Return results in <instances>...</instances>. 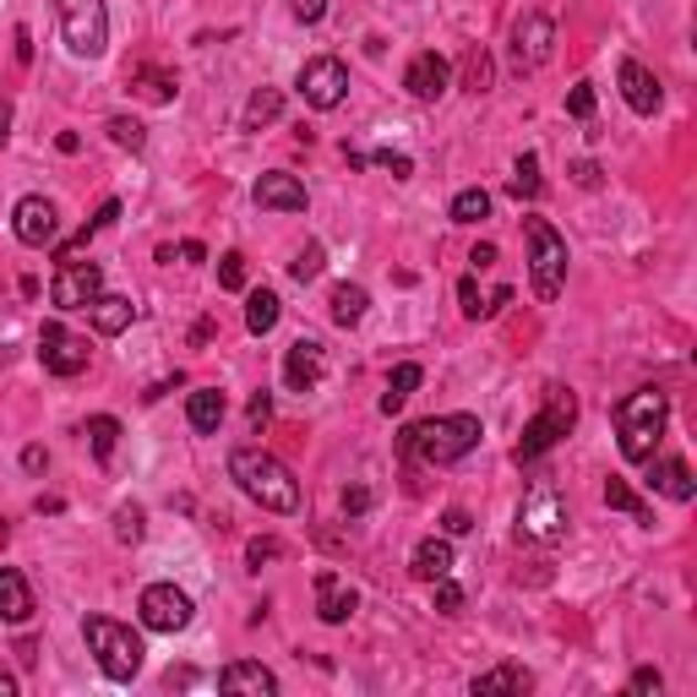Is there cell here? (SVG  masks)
Segmentation results:
<instances>
[{"label": "cell", "mask_w": 697, "mask_h": 697, "mask_svg": "<svg viewBox=\"0 0 697 697\" xmlns=\"http://www.w3.org/2000/svg\"><path fill=\"white\" fill-rule=\"evenodd\" d=\"M246 420H252V431H262V426L273 420V398H267V392H256V398H252V409H246Z\"/></svg>", "instance_id": "48"}, {"label": "cell", "mask_w": 697, "mask_h": 697, "mask_svg": "<svg viewBox=\"0 0 697 697\" xmlns=\"http://www.w3.org/2000/svg\"><path fill=\"white\" fill-rule=\"evenodd\" d=\"M142 534H147V512L136 508V502L115 508V540H121V545H136Z\"/></svg>", "instance_id": "37"}, {"label": "cell", "mask_w": 697, "mask_h": 697, "mask_svg": "<svg viewBox=\"0 0 697 697\" xmlns=\"http://www.w3.org/2000/svg\"><path fill=\"white\" fill-rule=\"evenodd\" d=\"M355 611H360V594H355L332 567H321L317 572V616L327 622V627H344Z\"/></svg>", "instance_id": "18"}, {"label": "cell", "mask_w": 697, "mask_h": 697, "mask_svg": "<svg viewBox=\"0 0 697 697\" xmlns=\"http://www.w3.org/2000/svg\"><path fill=\"white\" fill-rule=\"evenodd\" d=\"M300 99L311 104V110H338L344 99H349V65L338 61V55H317V61L300 65Z\"/></svg>", "instance_id": "10"}, {"label": "cell", "mask_w": 697, "mask_h": 697, "mask_svg": "<svg viewBox=\"0 0 697 697\" xmlns=\"http://www.w3.org/2000/svg\"><path fill=\"white\" fill-rule=\"evenodd\" d=\"M605 508H616V512H633L637 523H643V529H654V508H648V502H643V496H637L633 485H627V480H605Z\"/></svg>", "instance_id": "32"}, {"label": "cell", "mask_w": 697, "mask_h": 697, "mask_svg": "<svg viewBox=\"0 0 697 697\" xmlns=\"http://www.w3.org/2000/svg\"><path fill=\"white\" fill-rule=\"evenodd\" d=\"M136 616H142L147 633H186L196 605H191L186 588H175V583H147L136 594Z\"/></svg>", "instance_id": "8"}, {"label": "cell", "mask_w": 697, "mask_h": 697, "mask_svg": "<svg viewBox=\"0 0 697 697\" xmlns=\"http://www.w3.org/2000/svg\"><path fill=\"white\" fill-rule=\"evenodd\" d=\"M572 426H577V392H572V387H562V381H551V387H545V403H540V414L523 426V437H517V447H512V458H517V463H534V458H545L551 447L567 437Z\"/></svg>", "instance_id": "4"}, {"label": "cell", "mask_w": 697, "mask_h": 697, "mask_svg": "<svg viewBox=\"0 0 697 697\" xmlns=\"http://www.w3.org/2000/svg\"><path fill=\"white\" fill-rule=\"evenodd\" d=\"M480 218H491V191L485 186H469L452 196V224H480Z\"/></svg>", "instance_id": "34"}, {"label": "cell", "mask_w": 697, "mask_h": 697, "mask_svg": "<svg viewBox=\"0 0 697 697\" xmlns=\"http://www.w3.org/2000/svg\"><path fill=\"white\" fill-rule=\"evenodd\" d=\"M131 88L142 93V99H153V104H170L175 93H181V82H175V71H158V65H136L126 76Z\"/></svg>", "instance_id": "28"}, {"label": "cell", "mask_w": 697, "mask_h": 697, "mask_svg": "<svg viewBox=\"0 0 697 697\" xmlns=\"http://www.w3.org/2000/svg\"><path fill=\"white\" fill-rule=\"evenodd\" d=\"M458 300H463V317H469V321L491 317V306H485V300H480V284H474V273H469V278H463V284H458Z\"/></svg>", "instance_id": "41"}, {"label": "cell", "mask_w": 697, "mask_h": 697, "mask_svg": "<svg viewBox=\"0 0 697 697\" xmlns=\"http://www.w3.org/2000/svg\"><path fill=\"white\" fill-rule=\"evenodd\" d=\"M377 164L392 170V181H409V175H414V158H409V153H377Z\"/></svg>", "instance_id": "45"}, {"label": "cell", "mask_w": 697, "mask_h": 697, "mask_svg": "<svg viewBox=\"0 0 697 697\" xmlns=\"http://www.w3.org/2000/svg\"><path fill=\"white\" fill-rule=\"evenodd\" d=\"M529 687H534V676H529L523 665H496V670L474 676V697H491V693H529Z\"/></svg>", "instance_id": "29"}, {"label": "cell", "mask_w": 697, "mask_h": 697, "mask_svg": "<svg viewBox=\"0 0 697 697\" xmlns=\"http://www.w3.org/2000/svg\"><path fill=\"white\" fill-rule=\"evenodd\" d=\"M442 529H447V534H469V529H474V517H469L463 508H447L442 512Z\"/></svg>", "instance_id": "51"}, {"label": "cell", "mask_w": 697, "mask_h": 697, "mask_svg": "<svg viewBox=\"0 0 697 697\" xmlns=\"http://www.w3.org/2000/svg\"><path fill=\"white\" fill-rule=\"evenodd\" d=\"M278 115H284V93H278V88H256L252 99H246V115H240V126L262 131V126H273Z\"/></svg>", "instance_id": "31"}, {"label": "cell", "mask_w": 697, "mask_h": 697, "mask_svg": "<svg viewBox=\"0 0 697 697\" xmlns=\"http://www.w3.org/2000/svg\"><path fill=\"white\" fill-rule=\"evenodd\" d=\"M567 502L556 496V491H534L523 508H517V534L523 540H534V545H551V540H562L567 534Z\"/></svg>", "instance_id": "13"}, {"label": "cell", "mask_w": 697, "mask_h": 697, "mask_svg": "<svg viewBox=\"0 0 697 697\" xmlns=\"http://www.w3.org/2000/svg\"><path fill=\"white\" fill-rule=\"evenodd\" d=\"M224 414H229V403H224V392H218V387H196V392H191V403H186L191 431H202V437H218Z\"/></svg>", "instance_id": "24"}, {"label": "cell", "mask_w": 697, "mask_h": 697, "mask_svg": "<svg viewBox=\"0 0 697 697\" xmlns=\"http://www.w3.org/2000/svg\"><path fill=\"white\" fill-rule=\"evenodd\" d=\"M540 191H545V181H540V158L523 153V158L512 164V196H517V202H534Z\"/></svg>", "instance_id": "35"}, {"label": "cell", "mask_w": 697, "mask_h": 697, "mask_svg": "<svg viewBox=\"0 0 697 697\" xmlns=\"http://www.w3.org/2000/svg\"><path fill=\"white\" fill-rule=\"evenodd\" d=\"M321 377H327V349L317 338H295L284 349V387L289 392H317Z\"/></svg>", "instance_id": "15"}, {"label": "cell", "mask_w": 697, "mask_h": 697, "mask_svg": "<svg viewBox=\"0 0 697 697\" xmlns=\"http://www.w3.org/2000/svg\"><path fill=\"white\" fill-rule=\"evenodd\" d=\"M82 437H88V447H93L99 463H110V452H115V442H121V420H115V414H93Z\"/></svg>", "instance_id": "33"}, {"label": "cell", "mask_w": 697, "mask_h": 697, "mask_svg": "<svg viewBox=\"0 0 697 697\" xmlns=\"http://www.w3.org/2000/svg\"><path fill=\"white\" fill-rule=\"evenodd\" d=\"M556 50V22L545 11H523L517 28H512V65L517 71H540Z\"/></svg>", "instance_id": "14"}, {"label": "cell", "mask_w": 697, "mask_h": 697, "mask_svg": "<svg viewBox=\"0 0 697 697\" xmlns=\"http://www.w3.org/2000/svg\"><path fill=\"white\" fill-rule=\"evenodd\" d=\"M99 295H104V267H99V262H76V256H65L61 273H55V284H50L55 311H88Z\"/></svg>", "instance_id": "9"}, {"label": "cell", "mask_w": 697, "mask_h": 697, "mask_svg": "<svg viewBox=\"0 0 697 697\" xmlns=\"http://www.w3.org/2000/svg\"><path fill=\"white\" fill-rule=\"evenodd\" d=\"M437 611H442V616H458V611H463V588L452 583V572L437 577Z\"/></svg>", "instance_id": "43"}, {"label": "cell", "mask_w": 697, "mask_h": 697, "mask_svg": "<svg viewBox=\"0 0 697 697\" xmlns=\"http://www.w3.org/2000/svg\"><path fill=\"white\" fill-rule=\"evenodd\" d=\"M567 115L572 121H594V82H577L567 93Z\"/></svg>", "instance_id": "42"}, {"label": "cell", "mask_w": 697, "mask_h": 697, "mask_svg": "<svg viewBox=\"0 0 697 697\" xmlns=\"http://www.w3.org/2000/svg\"><path fill=\"white\" fill-rule=\"evenodd\" d=\"M104 131H110V142H115V147H131V153H142V147H147V126H142V121H131V115H115Z\"/></svg>", "instance_id": "38"}, {"label": "cell", "mask_w": 697, "mask_h": 697, "mask_svg": "<svg viewBox=\"0 0 697 697\" xmlns=\"http://www.w3.org/2000/svg\"><path fill=\"white\" fill-rule=\"evenodd\" d=\"M218 284H224V289H246V256L240 252L218 256Z\"/></svg>", "instance_id": "40"}, {"label": "cell", "mask_w": 697, "mask_h": 697, "mask_svg": "<svg viewBox=\"0 0 697 697\" xmlns=\"http://www.w3.org/2000/svg\"><path fill=\"white\" fill-rule=\"evenodd\" d=\"M648 491H659V496H670V502H693L697 496V480L693 469H687V458H648Z\"/></svg>", "instance_id": "19"}, {"label": "cell", "mask_w": 697, "mask_h": 697, "mask_svg": "<svg viewBox=\"0 0 697 697\" xmlns=\"http://www.w3.org/2000/svg\"><path fill=\"white\" fill-rule=\"evenodd\" d=\"M0 697H17V681H11V676H0Z\"/></svg>", "instance_id": "58"}, {"label": "cell", "mask_w": 697, "mask_h": 697, "mask_svg": "<svg viewBox=\"0 0 697 697\" xmlns=\"http://www.w3.org/2000/svg\"><path fill=\"white\" fill-rule=\"evenodd\" d=\"M523 240H529V278H534V295L551 306L567 284V240L556 235L551 218H523Z\"/></svg>", "instance_id": "7"}, {"label": "cell", "mask_w": 697, "mask_h": 697, "mask_svg": "<svg viewBox=\"0 0 697 697\" xmlns=\"http://www.w3.org/2000/svg\"><path fill=\"white\" fill-rule=\"evenodd\" d=\"M665 426H670V398L659 387H637L616 403V442L627 463H648L659 442H665Z\"/></svg>", "instance_id": "2"}, {"label": "cell", "mask_w": 697, "mask_h": 697, "mask_svg": "<svg viewBox=\"0 0 697 697\" xmlns=\"http://www.w3.org/2000/svg\"><path fill=\"white\" fill-rule=\"evenodd\" d=\"M278 556H284V545H278V540H252V545H246V562H252V567L278 562Z\"/></svg>", "instance_id": "44"}, {"label": "cell", "mask_w": 697, "mask_h": 697, "mask_svg": "<svg viewBox=\"0 0 697 697\" xmlns=\"http://www.w3.org/2000/svg\"><path fill=\"white\" fill-rule=\"evenodd\" d=\"M480 437H485L480 414H437V420H420V426L403 431V452L426 458L431 469H447V463L469 458L480 447Z\"/></svg>", "instance_id": "3"}, {"label": "cell", "mask_w": 697, "mask_h": 697, "mask_svg": "<svg viewBox=\"0 0 697 697\" xmlns=\"http://www.w3.org/2000/svg\"><path fill=\"white\" fill-rule=\"evenodd\" d=\"M28 616H33V588H28V577L17 567H0V622L22 627Z\"/></svg>", "instance_id": "22"}, {"label": "cell", "mask_w": 697, "mask_h": 697, "mask_svg": "<svg viewBox=\"0 0 697 697\" xmlns=\"http://www.w3.org/2000/svg\"><path fill=\"white\" fill-rule=\"evenodd\" d=\"M17 61L22 65L33 61V39H28V28H17Z\"/></svg>", "instance_id": "53"}, {"label": "cell", "mask_w": 697, "mask_h": 697, "mask_svg": "<svg viewBox=\"0 0 697 697\" xmlns=\"http://www.w3.org/2000/svg\"><path fill=\"white\" fill-rule=\"evenodd\" d=\"M469 262H474V267H491V262H496V246H474V256H469Z\"/></svg>", "instance_id": "56"}, {"label": "cell", "mask_w": 697, "mask_h": 697, "mask_svg": "<svg viewBox=\"0 0 697 697\" xmlns=\"http://www.w3.org/2000/svg\"><path fill=\"white\" fill-rule=\"evenodd\" d=\"M344 512H349V517L371 512V491H366V485H349V491H344Z\"/></svg>", "instance_id": "47"}, {"label": "cell", "mask_w": 697, "mask_h": 697, "mask_svg": "<svg viewBox=\"0 0 697 697\" xmlns=\"http://www.w3.org/2000/svg\"><path fill=\"white\" fill-rule=\"evenodd\" d=\"M278 317H284V300H278L273 289H252V295H246V332H252V338H267V332L278 327Z\"/></svg>", "instance_id": "27"}, {"label": "cell", "mask_w": 697, "mask_h": 697, "mask_svg": "<svg viewBox=\"0 0 697 697\" xmlns=\"http://www.w3.org/2000/svg\"><path fill=\"white\" fill-rule=\"evenodd\" d=\"M289 11H295L300 22H321V17H327V0H289Z\"/></svg>", "instance_id": "50"}, {"label": "cell", "mask_w": 697, "mask_h": 697, "mask_svg": "<svg viewBox=\"0 0 697 697\" xmlns=\"http://www.w3.org/2000/svg\"><path fill=\"white\" fill-rule=\"evenodd\" d=\"M252 196H256V207H273V213H306V186L295 175H284V170L262 175L252 186Z\"/></svg>", "instance_id": "20"}, {"label": "cell", "mask_w": 697, "mask_h": 697, "mask_svg": "<svg viewBox=\"0 0 697 697\" xmlns=\"http://www.w3.org/2000/svg\"><path fill=\"white\" fill-rule=\"evenodd\" d=\"M39 360H44L50 377H82L88 360H93V349H88V338L65 332L61 321H44V332H39Z\"/></svg>", "instance_id": "11"}, {"label": "cell", "mask_w": 697, "mask_h": 697, "mask_svg": "<svg viewBox=\"0 0 697 697\" xmlns=\"http://www.w3.org/2000/svg\"><path fill=\"white\" fill-rule=\"evenodd\" d=\"M229 480L267 512H300V480L289 474L284 458L262 452V447H235L229 452Z\"/></svg>", "instance_id": "1"}, {"label": "cell", "mask_w": 697, "mask_h": 697, "mask_svg": "<svg viewBox=\"0 0 697 697\" xmlns=\"http://www.w3.org/2000/svg\"><path fill=\"white\" fill-rule=\"evenodd\" d=\"M659 687H665V676L654 665H637L633 670V693H659Z\"/></svg>", "instance_id": "46"}, {"label": "cell", "mask_w": 697, "mask_h": 697, "mask_svg": "<svg viewBox=\"0 0 697 697\" xmlns=\"http://www.w3.org/2000/svg\"><path fill=\"white\" fill-rule=\"evenodd\" d=\"M88 321H93L104 338H121L131 321H136V300H131V295H99V300L88 306Z\"/></svg>", "instance_id": "23"}, {"label": "cell", "mask_w": 697, "mask_h": 697, "mask_svg": "<svg viewBox=\"0 0 697 697\" xmlns=\"http://www.w3.org/2000/svg\"><path fill=\"white\" fill-rule=\"evenodd\" d=\"M218 693H252V697H273L278 693V676L267 665H252V659H235L218 670Z\"/></svg>", "instance_id": "21"}, {"label": "cell", "mask_w": 697, "mask_h": 697, "mask_svg": "<svg viewBox=\"0 0 697 697\" xmlns=\"http://www.w3.org/2000/svg\"><path fill=\"white\" fill-rule=\"evenodd\" d=\"M491 82H496V65L485 50H469V61H463V88L480 99V93H491Z\"/></svg>", "instance_id": "36"}, {"label": "cell", "mask_w": 697, "mask_h": 697, "mask_svg": "<svg viewBox=\"0 0 697 697\" xmlns=\"http://www.w3.org/2000/svg\"><path fill=\"white\" fill-rule=\"evenodd\" d=\"M420 381H426V371H420L414 360H403V366L392 371V381H387V392H381V403H377V409H381V414H398V409L409 403V392H414Z\"/></svg>", "instance_id": "30"}, {"label": "cell", "mask_w": 697, "mask_h": 697, "mask_svg": "<svg viewBox=\"0 0 697 697\" xmlns=\"http://www.w3.org/2000/svg\"><path fill=\"white\" fill-rule=\"evenodd\" d=\"M55 147H61V153H76V147H82V136H76V131H61V136H55Z\"/></svg>", "instance_id": "55"}, {"label": "cell", "mask_w": 697, "mask_h": 697, "mask_svg": "<svg viewBox=\"0 0 697 697\" xmlns=\"http://www.w3.org/2000/svg\"><path fill=\"white\" fill-rule=\"evenodd\" d=\"M366 306H371V295L360 289V284H332V295H327V311L338 327H360L366 321Z\"/></svg>", "instance_id": "26"}, {"label": "cell", "mask_w": 697, "mask_h": 697, "mask_svg": "<svg viewBox=\"0 0 697 697\" xmlns=\"http://www.w3.org/2000/svg\"><path fill=\"white\" fill-rule=\"evenodd\" d=\"M6 540H11V529H6V517H0V545H6Z\"/></svg>", "instance_id": "59"}, {"label": "cell", "mask_w": 697, "mask_h": 697, "mask_svg": "<svg viewBox=\"0 0 697 697\" xmlns=\"http://www.w3.org/2000/svg\"><path fill=\"white\" fill-rule=\"evenodd\" d=\"M82 637H88V654H93V665L110 676V681H131L136 670H142V637L131 633L126 622H110V616H88L82 622Z\"/></svg>", "instance_id": "5"}, {"label": "cell", "mask_w": 697, "mask_h": 697, "mask_svg": "<svg viewBox=\"0 0 697 697\" xmlns=\"http://www.w3.org/2000/svg\"><path fill=\"white\" fill-rule=\"evenodd\" d=\"M6 131H11V99H0V142H6Z\"/></svg>", "instance_id": "57"}, {"label": "cell", "mask_w": 697, "mask_h": 697, "mask_svg": "<svg viewBox=\"0 0 697 697\" xmlns=\"http://www.w3.org/2000/svg\"><path fill=\"white\" fill-rule=\"evenodd\" d=\"M55 28L76 61H99L110 50V6L104 0H55Z\"/></svg>", "instance_id": "6"}, {"label": "cell", "mask_w": 697, "mask_h": 697, "mask_svg": "<svg viewBox=\"0 0 697 697\" xmlns=\"http://www.w3.org/2000/svg\"><path fill=\"white\" fill-rule=\"evenodd\" d=\"M447 82H452V65H447V55H437V50H420L414 61L403 65V88H409V99H420V104H437L447 93Z\"/></svg>", "instance_id": "16"}, {"label": "cell", "mask_w": 697, "mask_h": 697, "mask_svg": "<svg viewBox=\"0 0 697 697\" xmlns=\"http://www.w3.org/2000/svg\"><path fill=\"white\" fill-rule=\"evenodd\" d=\"M11 235H17L22 246H33V252L55 246V240H61V213H55V202H50V196H22V202L11 207Z\"/></svg>", "instance_id": "12"}, {"label": "cell", "mask_w": 697, "mask_h": 697, "mask_svg": "<svg viewBox=\"0 0 697 697\" xmlns=\"http://www.w3.org/2000/svg\"><path fill=\"white\" fill-rule=\"evenodd\" d=\"M44 463H50L44 447H28V452H22V469H28V474H44Z\"/></svg>", "instance_id": "52"}, {"label": "cell", "mask_w": 697, "mask_h": 697, "mask_svg": "<svg viewBox=\"0 0 697 697\" xmlns=\"http://www.w3.org/2000/svg\"><path fill=\"white\" fill-rule=\"evenodd\" d=\"M181 256H186V262H207V246H202V240H186V246H181Z\"/></svg>", "instance_id": "54"}, {"label": "cell", "mask_w": 697, "mask_h": 697, "mask_svg": "<svg viewBox=\"0 0 697 697\" xmlns=\"http://www.w3.org/2000/svg\"><path fill=\"white\" fill-rule=\"evenodd\" d=\"M321 267H327V252H321L317 240H311V246H300V252H295V262H289L295 284H311V278H321Z\"/></svg>", "instance_id": "39"}, {"label": "cell", "mask_w": 697, "mask_h": 697, "mask_svg": "<svg viewBox=\"0 0 697 697\" xmlns=\"http://www.w3.org/2000/svg\"><path fill=\"white\" fill-rule=\"evenodd\" d=\"M572 181L583 191H594L599 186V164H594V158H577V164H572Z\"/></svg>", "instance_id": "49"}, {"label": "cell", "mask_w": 697, "mask_h": 697, "mask_svg": "<svg viewBox=\"0 0 697 697\" xmlns=\"http://www.w3.org/2000/svg\"><path fill=\"white\" fill-rule=\"evenodd\" d=\"M409 572H414L420 583H437V577H447V572H452V545H447V540H437V534H431V540H420V545H414V556H409Z\"/></svg>", "instance_id": "25"}, {"label": "cell", "mask_w": 697, "mask_h": 697, "mask_svg": "<svg viewBox=\"0 0 697 697\" xmlns=\"http://www.w3.org/2000/svg\"><path fill=\"white\" fill-rule=\"evenodd\" d=\"M616 82H622V99L633 104V115H659V104H665V88H659V76L648 71L643 61H622V71H616Z\"/></svg>", "instance_id": "17"}]
</instances>
